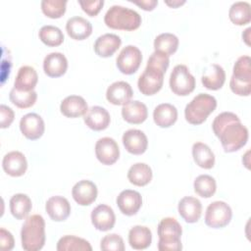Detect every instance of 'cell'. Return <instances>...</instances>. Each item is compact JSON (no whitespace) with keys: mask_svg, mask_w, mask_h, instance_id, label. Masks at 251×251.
Masks as SVG:
<instances>
[{"mask_svg":"<svg viewBox=\"0 0 251 251\" xmlns=\"http://www.w3.org/2000/svg\"><path fill=\"white\" fill-rule=\"evenodd\" d=\"M10 101L21 109H26L34 105L37 99V93L34 90L31 91H20L13 87L9 94Z\"/></svg>","mask_w":251,"mask_h":251,"instance_id":"obj_38","label":"cell"},{"mask_svg":"<svg viewBox=\"0 0 251 251\" xmlns=\"http://www.w3.org/2000/svg\"><path fill=\"white\" fill-rule=\"evenodd\" d=\"M202 84L210 90H218L223 87L226 81V72L218 64H213L207 70V73L201 77Z\"/></svg>","mask_w":251,"mask_h":251,"instance_id":"obj_29","label":"cell"},{"mask_svg":"<svg viewBox=\"0 0 251 251\" xmlns=\"http://www.w3.org/2000/svg\"><path fill=\"white\" fill-rule=\"evenodd\" d=\"M178 42V38L175 34L170 32L161 33L154 40V49L170 57L177 50Z\"/></svg>","mask_w":251,"mask_h":251,"instance_id":"obj_35","label":"cell"},{"mask_svg":"<svg viewBox=\"0 0 251 251\" xmlns=\"http://www.w3.org/2000/svg\"><path fill=\"white\" fill-rule=\"evenodd\" d=\"M91 223L94 227L100 231H107L114 227L116 216L113 209L106 205L100 204L91 212Z\"/></svg>","mask_w":251,"mask_h":251,"instance_id":"obj_13","label":"cell"},{"mask_svg":"<svg viewBox=\"0 0 251 251\" xmlns=\"http://www.w3.org/2000/svg\"><path fill=\"white\" fill-rule=\"evenodd\" d=\"M68 60L63 53H49L43 61V71L50 77H60L67 72Z\"/></svg>","mask_w":251,"mask_h":251,"instance_id":"obj_21","label":"cell"},{"mask_svg":"<svg viewBox=\"0 0 251 251\" xmlns=\"http://www.w3.org/2000/svg\"><path fill=\"white\" fill-rule=\"evenodd\" d=\"M182 228L174 218H164L158 225V249L160 251H179L182 249L180 236Z\"/></svg>","mask_w":251,"mask_h":251,"instance_id":"obj_5","label":"cell"},{"mask_svg":"<svg viewBox=\"0 0 251 251\" xmlns=\"http://www.w3.org/2000/svg\"><path fill=\"white\" fill-rule=\"evenodd\" d=\"M217 100L214 96L207 93H199L185 107V120L191 125H201L208 116L215 111Z\"/></svg>","mask_w":251,"mask_h":251,"instance_id":"obj_6","label":"cell"},{"mask_svg":"<svg viewBox=\"0 0 251 251\" xmlns=\"http://www.w3.org/2000/svg\"><path fill=\"white\" fill-rule=\"evenodd\" d=\"M194 191L203 198H210L213 196L217 189L216 180L209 175L198 176L193 183Z\"/></svg>","mask_w":251,"mask_h":251,"instance_id":"obj_37","label":"cell"},{"mask_svg":"<svg viewBox=\"0 0 251 251\" xmlns=\"http://www.w3.org/2000/svg\"><path fill=\"white\" fill-rule=\"evenodd\" d=\"M228 18L230 22L236 25H244L250 23V4L245 1H238L233 3L228 11Z\"/></svg>","mask_w":251,"mask_h":251,"instance_id":"obj_33","label":"cell"},{"mask_svg":"<svg viewBox=\"0 0 251 251\" xmlns=\"http://www.w3.org/2000/svg\"><path fill=\"white\" fill-rule=\"evenodd\" d=\"M85 125L92 130H104L106 129L111 122L109 112L100 106H92L86 114L83 116Z\"/></svg>","mask_w":251,"mask_h":251,"instance_id":"obj_17","label":"cell"},{"mask_svg":"<svg viewBox=\"0 0 251 251\" xmlns=\"http://www.w3.org/2000/svg\"><path fill=\"white\" fill-rule=\"evenodd\" d=\"M122 39L114 33H105L100 35L94 43L95 53L102 58H108L120 48Z\"/></svg>","mask_w":251,"mask_h":251,"instance_id":"obj_25","label":"cell"},{"mask_svg":"<svg viewBox=\"0 0 251 251\" xmlns=\"http://www.w3.org/2000/svg\"><path fill=\"white\" fill-rule=\"evenodd\" d=\"M165 3L172 8H177L181 5H183L185 3V1L184 0H181V1L180 0H173V1H165Z\"/></svg>","mask_w":251,"mask_h":251,"instance_id":"obj_47","label":"cell"},{"mask_svg":"<svg viewBox=\"0 0 251 251\" xmlns=\"http://www.w3.org/2000/svg\"><path fill=\"white\" fill-rule=\"evenodd\" d=\"M250 57L247 55L239 57L233 66L231 77L241 80L251 81V66Z\"/></svg>","mask_w":251,"mask_h":251,"instance_id":"obj_40","label":"cell"},{"mask_svg":"<svg viewBox=\"0 0 251 251\" xmlns=\"http://www.w3.org/2000/svg\"><path fill=\"white\" fill-rule=\"evenodd\" d=\"M122 116L126 122L133 125H139L147 119L148 110L146 105L140 101H128L123 105Z\"/></svg>","mask_w":251,"mask_h":251,"instance_id":"obj_23","label":"cell"},{"mask_svg":"<svg viewBox=\"0 0 251 251\" xmlns=\"http://www.w3.org/2000/svg\"><path fill=\"white\" fill-rule=\"evenodd\" d=\"M2 167L6 174L11 176H21L27 169L25 155L20 151H11L3 157Z\"/></svg>","mask_w":251,"mask_h":251,"instance_id":"obj_18","label":"cell"},{"mask_svg":"<svg viewBox=\"0 0 251 251\" xmlns=\"http://www.w3.org/2000/svg\"><path fill=\"white\" fill-rule=\"evenodd\" d=\"M78 4L80 5L83 12H85L90 17H94L98 15V13L101 11L104 5V1L103 0H94V1L79 0Z\"/></svg>","mask_w":251,"mask_h":251,"instance_id":"obj_43","label":"cell"},{"mask_svg":"<svg viewBox=\"0 0 251 251\" xmlns=\"http://www.w3.org/2000/svg\"><path fill=\"white\" fill-rule=\"evenodd\" d=\"M31 208V200L26 194L17 193L10 199V211L13 217L17 220L25 219Z\"/></svg>","mask_w":251,"mask_h":251,"instance_id":"obj_32","label":"cell"},{"mask_svg":"<svg viewBox=\"0 0 251 251\" xmlns=\"http://www.w3.org/2000/svg\"><path fill=\"white\" fill-rule=\"evenodd\" d=\"M133 95L132 88L126 81H115L108 86L106 91L107 100L113 105H125L130 101Z\"/></svg>","mask_w":251,"mask_h":251,"instance_id":"obj_20","label":"cell"},{"mask_svg":"<svg viewBox=\"0 0 251 251\" xmlns=\"http://www.w3.org/2000/svg\"><path fill=\"white\" fill-rule=\"evenodd\" d=\"M170 87L178 96H186L195 88V78L185 65H176L170 75Z\"/></svg>","mask_w":251,"mask_h":251,"instance_id":"obj_7","label":"cell"},{"mask_svg":"<svg viewBox=\"0 0 251 251\" xmlns=\"http://www.w3.org/2000/svg\"><path fill=\"white\" fill-rule=\"evenodd\" d=\"M192 157L196 165L202 169H212L215 165V155L211 148L203 142H195L192 146Z\"/></svg>","mask_w":251,"mask_h":251,"instance_id":"obj_30","label":"cell"},{"mask_svg":"<svg viewBox=\"0 0 251 251\" xmlns=\"http://www.w3.org/2000/svg\"><path fill=\"white\" fill-rule=\"evenodd\" d=\"M39 39L47 46H59L64 41L63 31L55 25H43L38 32Z\"/></svg>","mask_w":251,"mask_h":251,"instance_id":"obj_36","label":"cell"},{"mask_svg":"<svg viewBox=\"0 0 251 251\" xmlns=\"http://www.w3.org/2000/svg\"><path fill=\"white\" fill-rule=\"evenodd\" d=\"M14 245H15V241H14V237H13L12 233L2 227L0 229V247H1V249L5 250V251H7V250L9 251L14 248Z\"/></svg>","mask_w":251,"mask_h":251,"instance_id":"obj_45","label":"cell"},{"mask_svg":"<svg viewBox=\"0 0 251 251\" xmlns=\"http://www.w3.org/2000/svg\"><path fill=\"white\" fill-rule=\"evenodd\" d=\"M98 194L97 186L88 179H82L76 182L72 189L74 200L80 206H88L96 200Z\"/></svg>","mask_w":251,"mask_h":251,"instance_id":"obj_12","label":"cell"},{"mask_svg":"<svg viewBox=\"0 0 251 251\" xmlns=\"http://www.w3.org/2000/svg\"><path fill=\"white\" fill-rule=\"evenodd\" d=\"M60 110L67 118H78L86 114L88 106L83 97L78 95H70L61 102Z\"/></svg>","mask_w":251,"mask_h":251,"instance_id":"obj_22","label":"cell"},{"mask_svg":"<svg viewBox=\"0 0 251 251\" xmlns=\"http://www.w3.org/2000/svg\"><path fill=\"white\" fill-rule=\"evenodd\" d=\"M38 81V75L34 68L23 66L19 69L15 78L14 87L20 91H31Z\"/></svg>","mask_w":251,"mask_h":251,"instance_id":"obj_26","label":"cell"},{"mask_svg":"<svg viewBox=\"0 0 251 251\" xmlns=\"http://www.w3.org/2000/svg\"><path fill=\"white\" fill-rule=\"evenodd\" d=\"M66 30L71 38L75 40H83L92 33V25L88 20L75 16L67 21Z\"/></svg>","mask_w":251,"mask_h":251,"instance_id":"obj_24","label":"cell"},{"mask_svg":"<svg viewBox=\"0 0 251 251\" xmlns=\"http://www.w3.org/2000/svg\"><path fill=\"white\" fill-rule=\"evenodd\" d=\"M117 205L126 216L135 215L142 205V197L139 192L131 189L123 190L117 197Z\"/></svg>","mask_w":251,"mask_h":251,"instance_id":"obj_15","label":"cell"},{"mask_svg":"<svg viewBox=\"0 0 251 251\" xmlns=\"http://www.w3.org/2000/svg\"><path fill=\"white\" fill-rule=\"evenodd\" d=\"M22 247L26 251H38L45 243V221L40 215L27 217L21 230Z\"/></svg>","mask_w":251,"mask_h":251,"instance_id":"obj_3","label":"cell"},{"mask_svg":"<svg viewBox=\"0 0 251 251\" xmlns=\"http://www.w3.org/2000/svg\"><path fill=\"white\" fill-rule=\"evenodd\" d=\"M178 214L188 224L198 222L202 214V204L193 196H185L178 202Z\"/></svg>","mask_w":251,"mask_h":251,"instance_id":"obj_19","label":"cell"},{"mask_svg":"<svg viewBox=\"0 0 251 251\" xmlns=\"http://www.w3.org/2000/svg\"><path fill=\"white\" fill-rule=\"evenodd\" d=\"M142 62L141 51L134 45H127L122 49L116 64L119 71L125 75L134 74Z\"/></svg>","mask_w":251,"mask_h":251,"instance_id":"obj_9","label":"cell"},{"mask_svg":"<svg viewBox=\"0 0 251 251\" xmlns=\"http://www.w3.org/2000/svg\"><path fill=\"white\" fill-rule=\"evenodd\" d=\"M131 2L139 6L141 9L145 11H152L158 5L157 0H139V1H131Z\"/></svg>","mask_w":251,"mask_h":251,"instance_id":"obj_46","label":"cell"},{"mask_svg":"<svg viewBox=\"0 0 251 251\" xmlns=\"http://www.w3.org/2000/svg\"><path fill=\"white\" fill-rule=\"evenodd\" d=\"M20 129L27 139L36 140L44 133V121L36 113H28L21 119Z\"/></svg>","mask_w":251,"mask_h":251,"instance_id":"obj_11","label":"cell"},{"mask_svg":"<svg viewBox=\"0 0 251 251\" xmlns=\"http://www.w3.org/2000/svg\"><path fill=\"white\" fill-rule=\"evenodd\" d=\"M56 249L58 251H91L92 247L87 240L81 237L65 235L58 240Z\"/></svg>","mask_w":251,"mask_h":251,"instance_id":"obj_34","label":"cell"},{"mask_svg":"<svg viewBox=\"0 0 251 251\" xmlns=\"http://www.w3.org/2000/svg\"><path fill=\"white\" fill-rule=\"evenodd\" d=\"M169 65V56L160 51H154L148 59L144 72L138 78L139 91L147 96L157 93L163 86L164 75Z\"/></svg>","mask_w":251,"mask_h":251,"instance_id":"obj_2","label":"cell"},{"mask_svg":"<svg viewBox=\"0 0 251 251\" xmlns=\"http://www.w3.org/2000/svg\"><path fill=\"white\" fill-rule=\"evenodd\" d=\"M100 248L104 251H124L125 243L123 238L117 233H111L105 235L101 242Z\"/></svg>","mask_w":251,"mask_h":251,"instance_id":"obj_41","label":"cell"},{"mask_svg":"<svg viewBox=\"0 0 251 251\" xmlns=\"http://www.w3.org/2000/svg\"><path fill=\"white\" fill-rule=\"evenodd\" d=\"M152 170L145 163L133 164L127 172V178L130 183L136 186H144L152 179Z\"/></svg>","mask_w":251,"mask_h":251,"instance_id":"obj_31","label":"cell"},{"mask_svg":"<svg viewBox=\"0 0 251 251\" xmlns=\"http://www.w3.org/2000/svg\"><path fill=\"white\" fill-rule=\"evenodd\" d=\"M232 217V211L224 201H214L206 209L205 224L212 228H222L227 226Z\"/></svg>","mask_w":251,"mask_h":251,"instance_id":"obj_8","label":"cell"},{"mask_svg":"<svg viewBox=\"0 0 251 251\" xmlns=\"http://www.w3.org/2000/svg\"><path fill=\"white\" fill-rule=\"evenodd\" d=\"M229 87L234 94L239 96H249L251 93V81L230 77Z\"/></svg>","mask_w":251,"mask_h":251,"instance_id":"obj_42","label":"cell"},{"mask_svg":"<svg viewBox=\"0 0 251 251\" xmlns=\"http://www.w3.org/2000/svg\"><path fill=\"white\" fill-rule=\"evenodd\" d=\"M250 30H251V28L248 27L242 33V38H243V40L245 41V43L247 45H250V41H249V39H250Z\"/></svg>","mask_w":251,"mask_h":251,"instance_id":"obj_48","label":"cell"},{"mask_svg":"<svg viewBox=\"0 0 251 251\" xmlns=\"http://www.w3.org/2000/svg\"><path fill=\"white\" fill-rule=\"evenodd\" d=\"M66 0H42L41 10L48 18L59 19L66 12Z\"/></svg>","mask_w":251,"mask_h":251,"instance_id":"obj_39","label":"cell"},{"mask_svg":"<svg viewBox=\"0 0 251 251\" xmlns=\"http://www.w3.org/2000/svg\"><path fill=\"white\" fill-rule=\"evenodd\" d=\"M123 144L127 152L133 155L143 154L148 146L146 134L140 129H128L123 135Z\"/></svg>","mask_w":251,"mask_h":251,"instance_id":"obj_14","label":"cell"},{"mask_svg":"<svg viewBox=\"0 0 251 251\" xmlns=\"http://www.w3.org/2000/svg\"><path fill=\"white\" fill-rule=\"evenodd\" d=\"M0 118H1L0 119L1 128H6V127H9L13 123L15 118V113L10 107L2 104L0 106Z\"/></svg>","mask_w":251,"mask_h":251,"instance_id":"obj_44","label":"cell"},{"mask_svg":"<svg viewBox=\"0 0 251 251\" xmlns=\"http://www.w3.org/2000/svg\"><path fill=\"white\" fill-rule=\"evenodd\" d=\"M104 23L113 29L134 30L140 26L141 17L134 10L121 5H114L106 12Z\"/></svg>","mask_w":251,"mask_h":251,"instance_id":"obj_4","label":"cell"},{"mask_svg":"<svg viewBox=\"0 0 251 251\" xmlns=\"http://www.w3.org/2000/svg\"><path fill=\"white\" fill-rule=\"evenodd\" d=\"M153 120L160 127H170L177 120V110L170 103H162L154 109Z\"/></svg>","mask_w":251,"mask_h":251,"instance_id":"obj_27","label":"cell"},{"mask_svg":"<svg viewBox=\"0 0 251 251\" xmlns=\"http://www.w3.org/2000/svg\"><path fill=\"white\" fill-rule=\"evenodd\" d=\"M152 233L145 226H134L128 231V243L135 250H143L150 246Z\"/></svg>","mask_w":251,"mask_h":251,"instance_id":"obj_28","label":"cell"},{"mask_svg":"<svg viewBox=\"0 0 251 251\" xmlns=\"http://www.w3.org/2000/svg\"><path fill=\"white\" fill-rule=\"evenodd\" d=\"M45 210L51 220L55 222H63L67 220L71 214V205L67 198L56 195L50 197L46 201Z\"/></svg>","mask_w":251,"mask_h":251,"instance_id":"obj_16","label":"cell"},{"mask_svg":"<svg viewBox=\"0 0 251 251\" xmlns=\"http://www.w3.org/2000/svg\"><path fill=\"white\" fill-rule=\"evenodd\" d=\"M212 128L215 135L220 139L225 152H235L247 143L248 129L234 113L223 112L219 114L212 123Z\"/></svg>","mask_w":251,"mask_h":251,"instance_id":"obj_1","label":"cell"},{"mask_svg":"<svg viewBox=\"0 0 251 251\" xmlns=\"http://www.w3.org/2000/svg\"><path fill=\"white\" fill-rule=\"evenodd\" d=\"M95 155L103 165H113L120 157V148L115 139L111 137H102L95 144Z\"/></svg>","mask_w":251,"mask_h":251,"instance_id":"obj_10","label":"cell"}]
</instances>
